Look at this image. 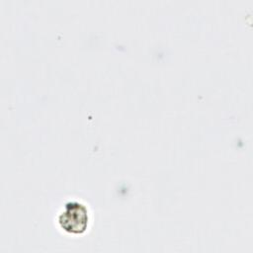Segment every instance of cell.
I'll list each match as a JSON object with an SVG mask.
<instances>
[{"mask_svg": "<svg viewBox=\"0 0 253 253\" xmlns=\"http://www.w3.org/2000/svg\"><path fill=\"white\" fill-rule=\"evenodd\" d=\"M88 219L87 208L76 201L66 203L63 211L58 215V222L61 228L73 234L84 232L88 225Z\"/></svg>", "mask_w": 253, "mask_h": 253, "instance_id": "1", "label": "cell"}]
</instances>
